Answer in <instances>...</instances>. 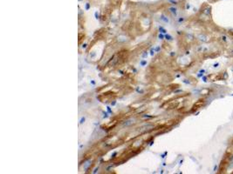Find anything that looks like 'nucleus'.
<instances>
[{
	"label": "nucleus",
	"instance_id": "nucleus-31",
	"mask_svg": "<svg viewBox=\"0 0 233 174\" xmlns=\"http://www.w3.org/2000/svg\"><path fill=\"white\" fill-rule=\"evenodd\" d=\"M116 104V101H113L112 103H111V106H115Z\"/></svg>",
	"mask_w": 233,
	"mask_h": 174
},
{
	"label": "nucleus",
	"instance_id": "nucleus-16",
	"mask_svg": "<svg viewBox=\"0 0 233 174\" xmlns=\"http://www.w3.org/2000/svg\"><path fill=\"white\" fill-rule=\"evenodd\" d=\"M142 118H147V119H152L154 118V116H151V115H148V114H145L142 116Z\"/></svg>",
	"mask_w": 233,
	"mask_h": 174
},
{
	"label": "nucleus",
	"instance_id": "nucleus-9",
	"mask_svg": "<svg viewBox=\"0 0 233 174\" xmlns=\"http://www.w3.org/2000/svg\"><path fill=\"white\" fill-rule=\"evenodd\" d=\"M158 38H159V39H161V40L164 39V38H165V34H163V33H161V32H160V34L158 35Z\"/></svg>",
	"mask_w": 233,
	"mask_h": 174
},
{
	"label": "nucleus",
	"instance_id": "nucleus-34",
	"mask_svg": "<svg viewBox=\"0 0 233 174\" xmlns=\"http://www.w3.org/2000/svg\"><path fill=\"white\" fill-rule=\"evenodd\" d=\"M216 168H217V165H215V166H214V169H213V171H214V172H216Z\"/></svg>",
	"mask_w": 233,
	"mask_h": 174
},
{
	"label": "nucleus",
	"instance_id": "nucleus-13",
	"mask_svg": "<svg viewBox=\"0 0 233 174\" xmlns=\"http://www.w3.org/2000/svg\"><path fill=\"white\" fill-rule=\"evenodd\" d=\"M107 112H108L109 114H112V113H113V111H112V109H111V107H110V106H107Z\"/></svg>",
	"mask_w": 233,
	"mask_h": 174
},
{
	"label": "nucleus",
	"instance_id": "nucleus-5",
	"mask_svg": "<svg viewBox=\"0 0 233 174\" xmlns=\"http://www.w3.org/2000/svg\"><path fill=\"white\" fill-rule=\"evenodd\" d=\"M159 32H160L161 33L167 34V30L164 27H163V26H159Z\"/></svg>",
	"mask_w": 233,
	"mask_h": 174
},
{
	"label": "nucleus",
	"instance_id": "nucleus-25",
	"mask_svg": "<svg viewBox=\"0 0 233 174\" xmlns=\"http://www.w3.org/2000/svg\"><path fill=\"white\" fill-rule=\"evenodd\" d=\"M160 50H161V47H160V46H156V47H155V52H159Z\"/></svg>",
	"mask_w": 233,
	"mask_h": 174
},
{
	"label": "nucleus",
	"instance_id": "nucleus-37",
	"mask_svg": "<svg viewBox=\"0 0 233 174\" xmlns=\"http://www.w3.org/2000/svg\"><path fill=\"white\" fill-rule=\"evenodd\" d=\"M83 147H84L83 145H80V150H81V149H82Z\"/></svg>",
	"mask_w": 233,
	"mask_h": 174
},
{
	"label": "nucleus",
	"instance_id": "nucleus-7",
	"mask_svg": "<svg viewBox=\"0 0 233 174\" xmlns=\"http://www.w3.org/2000/svg\"><path fill=\"white\" fill-rule=\"evenodd\" d=\"M165 39L168 41H172L173 40V37L169 34H165Z\"/></svg>",
	"mask_w": 233,
	"mask_h": 174
},
{
	"label": "nucleus",
	"instance_id": "nucleus-8",
	"mask_svg": "<svg viewBox=\"0 0 233 174\" xmlns=\"http://www.w3.org/2000/svg\"><path fill=\"white\" fill-rule=\"evenodd\" d=\"M184 20H185V18L183 17H178V19H177V23H178L179 24H183V22H184Z\"/></svg>",
	"mask_w": 233,
	"mask_h": 174
},
{
	"label": "nucleus",
	"instance_id": "nucleus-33",
	"mask_svg": "<svg viewBox=\"0 0 233 174\" xmlns=\"http://www.w3.org/2000/svg\"><path fill=\"white\" fill-rule=\"evenodd\" d=\"M153 145H154V141L152 140V141H150V144H149V145H150V146H152Z\"/></svg>",
	"mask_w": 233,
	"mask_h": 174
},
{
	"label": "nucleus",
	"instance_id": "nucleus-41",
	"mask_svg": "<svg viewBox=\"0 0 233 174\" xmlns=\"http://www.w3.org/2000/svg\"><path fill=\"white\" fill-rule=\"evenodd\" d=\"M232 96H233V94H232Z\"/></svg>",
	"mask_w": 233,
	"mask_h": 174
},
{
	"label": "nucleus",
	"instance_id": "nucleus-23",
	"mask_svg": "<svg viewBox=\"0 0 233 174\" xmlns=\"http://www.w3.org/2000/svg\"><path fill=\"white\" fill-rule=\"evenodd\" d=\"M99 169H100L99 167H96V168L94 169V171L93 172V173H97L99 172Z\"/></svg>",
	"mask_w": 233,
	"mask_h": 174
},
{
	"label": "nucleus",
	"instance_id": "nucleus-27",
	"mask_svg": "<svg viewBox=\"0 0 233 174\" xmlns=\"http://www.w3.org/2000/svg\"><path fill=\"white\" fill-rule=\"evenodd\" d=\"M117 155V152H114V153H113V154H112V157H113V158H115V156H116Z\"/></svg>",
	"mask_w": 233,
	"mask_h": 174
},
{
	"label": "nucleus",
	"instance_id": "nucleus-20",
	"mask_svg": "<svg viewBox=\"0 0 233 174\" xmlns=\"http://www.w3.org/2000/svg\"><path fill=\"white\" fill-rule=\"evenodd\" d=\"M200 37H202V38H200V40H202V41H206L207 40L206 37H204V36H200Z\"/></svg>",
	"mask_w": 233,
	"mask_h": 174
},
{
	"label": "nucleus",
	"instance_id": "nucleus-39",
	"mask_svg": "<svg viewBox=\"0 0 233 174\" xmlns=\"http://www.w3.org/2000/svg\"><path fill=\"white\" fill-rule=\"evenodd\" d=\"M183 159H182V160L180 161V164H179V165H182V164H183Z\"/></svg>",
	"mask_w": 233,
	"mask_h": 174
},
{
	"label": "nucleus",
	"instance_id": "nucleus-40",
	"mask_svg": "<svg viewBox=\"0 0 233 174\" xmlns=\"http://www.w3.org/2000/svg\"><path fill=\"white\" fill-rule=\"evenodd\" d=\"M232 54H233V50H232Z\"/></svg>",
	"mask_w": 233,
	"mask_h": 174
},
{
	"label": "nucleus",
	"instance_id": "nucleus-26",
	"mask_svg": "<svg viewBox=\"0 0 233 174\" xmlns=\"http://www.w3.org/2000/svg\"><path fill=\"white\" fill-rule=\"evenodd\" d=\"M218 66H219V63H216V64L213 65V67H214V68H217Z\"/></svg>",
	"mask_w": 233,
	"mask_h": 174
},
{
	"label": "nucleus",
	"instance_id": "nucleus-18",
	"mask_svg": "<svg viewBox=\"0 0 233 174\" xmlns=\"http://www.w3.org/2000/svg\"><path fill=\"white\" fill-rule=\"evenodd\" d=\"M183 83L186 84V85H190V81H189L188 79H183Z\"/></svg>",
	"mask_w": 233,
	"mask_h": 174
},
{
	"label": "nucleus",
	"instance_id": "nucleus-2",
	"mask_svg": "<svg viewBox=\"0 0 233 174\" xmlns=\"http://www.w3.org/2000/svg\"><path fill=\"white\" fill-rule=\"evenodd\" d=\"M160 19L163 21V22H164V23H166V24H168L169 23V19L168 18V17H166V16H164V15H161V17H160Z\"/></svg>",
	"mask_w": 233,
	"mask_h": 174
},
{
	"label": "nucleus",
	"instance_id": "nucleus-1",
	"mask_svg": "<svg viewBox=\"0 0 233 174\" xmlns=\"http://www.w3.org/2000/svg\"><path fill=\"white\" fill-rule=\"evenodd\" d=\"M168 10H169V12L173 14V16H175V17L177 16V9H176V8H175V7H169Z\"/></svg>",
	"mask_w": 233,
	"mask_h": 174
},
{
	"label": "nucleus",
	"instance_id": "nucleus-35",
	"mask_svg": "<svg viewBox=\"0 0 233 174\" xmlns=\"http://www.w3.org/2000/svg\"><path fill=\"white\" fill-rule=\"evenodd\" d=\"M95 18H96V19H98V18H99V15L97 14V12H95Z\"/></svg>",
	"mask_w": 233,
	"mask_h": 174
},
{
	"label": "nucleus",
	"instance_id": "nucleus-10",
	"mask_svg": "<svg viewBox=\"0 0 233 174\" xmlns=\"http://www.w3.org/2000/svg\"><path fill=\"white\" fill-rule=\"evenodd\" d=\"M86 122V117H81V119H80V124H83L84 123Z\"/></svg>",
	"mask_w": 233,
	"mask_h": 174
},
{
	"label": "nucleus",
	"instance_id": "nucleus-4",
	"mask_svg": "<svg viewBox=\"0 0 233 174\" xmlns=\"http://www.w3.org/2000/svg\"><path fill=\"white\" fill-rule=\"evenodd\" d=\"M147 64H148V61H147L146 59H142V60H140V65H141L142 67H145V66L147 65Z\"/></svg>",
	"mask_w": 233,
	"mask_h": 174
},
{
	"label": "nucleus",
	"instance_id": "nucleus-22",
	"mask_svg": "<svg viewBox=\"0 0 233 174\" xmlns=\"http://www.w3.org/2000/svg\"><path fill=\"white\" fill-rule=\"evenodd\" d=\"M202 79H203V82H207V77H205V76H203V77H202Z\"/></svg>",
	"mask_w": 233,
	"mask_h": 174
},
{
	"label": "nucleus",
	"instance_id": "nucleus-19",
	"mask_svg": "<svg viewBox=\"0 0 233 174\" xmlns=\"http://www.w3.org/2000/svg\"><path fill=\"white\" fill-rule=\"evenodd\" d=\"M90 85H92V86H94L96 85V82H95L94 79H92V80H90Z\"/></svg>",
	"mask_w": 233,
	"mask_h": 174
},
{
	"label": "nucleus",
	"instance_id": "nucleus-32",
	"mask_svg": "<svg viewBox=\"0 0 233 174\" xmlns=\"http://www.w3.org/2000/svg\"><path fill=\"white\" fill-rule=\"evenodd\" d=\"M87 47V45L86 44H84L83 45H82V49H86Z\"/></svg>",
	"mask_w": 233,
	"mask_h": 174
},
{
	"label": "nucleus",
	"instance_id": "nucleus-11",
	"mask_svg": "<svg viewBox=\"0 0 233 174\" xmlns=\"http://www.w3.org/2000/svg\"><path fill=\"white\" fill-rule=\"evenodd\" d=\"M155 52V47H152V48L150 49V55H151V56H154Z\"/></svg>",
	"mask_w": 233,
	"mask_h": 174
},
{
	"label": "nucleus",
	"instance_id": "nucleus-28",
	"mask_svg": "<svg viewBox=\"0 0 233 174\" xmlns=\"http://www.w3.org/2000/svg\"><path fill=\"white\" fill-rule=\"evenodd\" d=\"M169 55L171 56V57H174L175 55H176V52H171L170 53H169Z\"/></svg>",
	"mask_w": 233,
	"mask_h": 174
},
{
	"label": "nucleus",
	"instance_id": "nucleus-21",
	"mask_svg": "<svg viewBox=\"0 0 233 174\" xmlns=\"http://www.w3.org/2000/svg\"><path fill=\"white\" fill-rule=\"evenodd\" d=\"M222 39H223V41L227 42V37H226V36H222Z\"/></svg>",
	"mask_w": 233,
	"mask_h": 174
},
{
	"label": "nucleus",
	"instance_id": "nucleus-36",
	"mask_svg": "<svg viewBox=\"0 0 233 174\" xmlns=\"http://www.w3.org/2000/svg\"><path fill=\"white\" fill-rule=\"evenodd\" d=\"M199 72H201V73H203V74H204V73H205V70H201Z\"/></svg>",
	"mask_w": 233,
	"mask_h": 174
},
{
	"label": "nucleus",
	"instance_id": "nucleus-29",
	"mask_svg": "<svg viewBox=\"0 0 233 174\" xmlns=\"http://www.w3.org/2000/svg\"><path fill=\"white\" fill-rule=\"evenodd\" d=\"M203 76V73H201V72H199V73L197 74V77H198V78H202Z\"/></svg>",
	"mask_w": 233,
	"mask_h": 174
},
{
	"label": "nucleus",
	"instance_id": "nucleus-15",
	"mask_svg": "<svg viewBox=\"0 0 233 174\" xmlns=\"http://www.w3.org/2000/svg\"><path fill=\"white\" fill-rule=\"evenodd\" d=\"M148 55H149V53H148V52H144L142 54V57L143 58H147L148 57Z\"/></svg>",
	"mask_w": 233,
	"mask_h": 174
},
{
	"label": "nucleus",
	"instance_id": "nucleus-14",
	"mask_svg": "<svg viewBox=\"0 0 233 174\" xmlns=\"http://www.w3.org/2000/svg\"><path fill=\"white\" fill-rule=\"evenodd\" d=\"M204 13L206 14V15H210V8H209V9H207V10H205V12H204Z\"/></svg>",
	"mask_w": 233,
	"mask_h": 174
},
{
	"label": "nucleus",
	"instance_id": "nucleus-17",
	"mask_svg": "<svg viewBox=\"0 0 233 174\" xmlns=\"http://www.w3.org/2000/svg\"><path fill=\"white\" fill-rule=\"evenodd\" d=\"M167 154H168V152H163V154H162V155H161V157H162V158H163V159H164V158H165V157H166Z\"/></svg>",
	"mask_w": 233,
	"mask_h": 174
},
{
	"label": "nucleus",
	"instance_id": "nucleus-3",
	"mask_svg": "<svg viewBox=\"0 0 233 174\" xmlns=\"http://www.w3.org/2000/svg\"><path fill=\"white\" fill-rule=\"evenodd\" d=\"M134 123V119H128L123 123V126H128Z\"/></svg>",
	"mask_w": 233,
	"mask_h": 174
},
{
	"label": "nucleus",
	"instance_id": "nucleus-30",
	"mask_svg": "<svg viewBox=\"0 0 233 174\" xmlns=\"http://www.w3.org/2000/svg\"><path fill=\"white\" fill-rule=\"evenodd\" d=\"M169 2H171L173 4H176V1H175V0H168Z\"/></svg>",
	"mask_w": 233,
	"mask_h": 174
},
{
	"label": "nucleus",
	"instance_id": "nucleus-38",
	"mask_svg": "<svg viewBox=\"0 0 233 174\" xmlns=\"http://www.w3.org/2000/svg\"><path fill=\"white\" fill-rule=\"evenodd\" d=\"M177 34H178V35H181V34H182V32H181L180 31H177Z\"/></svg>",
	"mask_w": 233,
	"mask_h": 174
},
{
	"label": "nucleus",
	"instance_id": "nucleus-12",
	"mask_svg": "<svg viewBox=\"0 0 233 174\" xmlns=\"http://www.w3.org/2000/svg\"><path fill=\"white\" fill-rule=\"evenodd\" d=\"M102 113H103V118L104 119H107L108 118V112H106V111H102Z\"/></svg>",
	"mask_w": 233,
	"mask_h": 174
},
{
	"label": "nucleus",
	"instance_id": "nucleus-24",
	"mask_svg": "<svg viewBox=\"0 0 233 174\" xmlns=\"http://www.w3.org/2000/svg\"><path fill=\"white\" fill-rule=\"evenodd\" d=\"M183 90H176L174 92H175V93H181V92H183Z\"/></svg>",
	"mask_w": 233,
	"mask_h": 174
},
{
	"label": "nucleus",
	"instance_id": "nucleus-6",
	"mask_svg": "<svg viewBox=\"0 0 233 174\" xmlns=\"http://www.w3.org/2000/svg\"><path fill=\"white\" fill-rule=\"evenodd\" d=\"M90 163H91V161H90V160H88V161H87L86 164H84V170H86H86L88 169V167L91 165V164H90Z\"/></svg>",
	"mask_w": 233,
	"mask_h": 174
}]
</instances>
